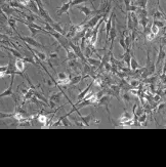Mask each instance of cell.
Listing matches in <instances>:
<instances>
[{
	"label": "cell",
	"instance_id": "obj_46",
	"mask_svg": "<svg viewBox=\"0 0 166 167\" xmlns=\"http://www.w3.org/2000/svg\"><path fill=\"white\" fill-rule=\"evenodd\" d=\"M159 79L161 80V82H162V83L166 84V74H161L160 76H159Z\"/></svg>",
	"mask_w": 166,
	"mask_h": 167
},
{
	"label": "cell",
	"instance_id": "obj_1",
	"mask_svg": "<svg viewBox=\"0 0 166 167\" xmlns=\"http://www.w3.org/2000/svg\"><path fill=\"white\" fill-rule=\"evenodd\" d=\"M116 17V15H115ZM115 17H114L113 19V24H112V28L111 30H110V41H111V45H110V49L109 52H112V49H113V46H114V42H115V39L116 37H117V29H116V20H115Z\"/></svg>",
	"mask_w": 166,
	"mask_h": 167
},
{
	"label": "cell",
	"instance_id": "obj_22",
	"mask_svg": "<svg viewBox=\"0 0 166 167\" xmlns=\"http://www.w3.org/2000/svg\"><path fill=\"white\" fill-rule=\"evenodd\" d=\"M140 68H141L140 64L138 63V61H136L135 57H134V55L132 54V57H131V62H130V69H131L132 71H135L136 69H140Z\"/></svg>",
	"mask_w": 166,
	"mask_h": 167
},
{
	"label": "cell",
	"instance_id": "obj_36",
	"mask_svg": "<svg viewBox=\"0 0 166 167\" xmlns=\"http://www.w3.org/2000/svg\"><path fill=\"white\" fill-rule=\"evenodd\" d=\"M57 76H58V80H66V79H68V78H70V76H68V75L64 72L57 73Z\"/></svg>",
	"mask_w": 166,
	"mask_h": 167
},
{
	"label": "cell",
	"instance_id": "obj_9",
	"mask_svg": "<svg viewBox=\"0 0 166 167\" xmlns=\"http://www.w3.org/2000/svg\"><path fill=\"white\" fill-rule=\"evenodd\" d=\"M92 85H93V81H92V82H90V83H89L88 85L86 86V88H85V89H83V90L81 91V92H80L79 94H78V97H77V103H78V102L83 101V99H84V97H85V95H86L87 93L89 92V90L91 89Z\"/></svg>",
	"mask_w": 166,
	"mask_h": 167
},
{
	"label": "cell",
	"instance_id": "obj_28",
	"mask_svg": "<svg viewBox=\"0 0 166 167\" xmlns=\"http://www.w3.org/2000/svg\"><path fill=\"white\" fill-rule=\"evenodd\" d=\"M129 84H130V86L132 88H134V89H136V88H138L141 86V81L138 79H132L129 81Z\"/></svg>",
	"mask_w": 166,
	"mask_h": 167
},
{
	"label": "cell",
	"instance_id": "obj_19",
	"mask_svg": "<svg viewBox=\"0 0 166 167\" xmlns=\"http://www.w3.org/2000/svg\"><path fill=\"white\" fill-rule=\"evenodd\" d=\"M119 44H120V46L123 48V50H125V52L128 49L126 46V43H125V33L124 32L121 33L120 37H119Z\"/></svg>",
	"mask_w": 166,
	"mask_h": 167
},
{
	"label": "cell",
	"instance_id": "obj_3",
	"mask_svg": "<svg viewBox=\"0 0 166 167\" xmlns=\"http://www.w3.org/2000/svg\"><path fill=\"white\" fill-rule=\"evenodd\" d=\"M114 17H115V13H112L111 15H109L106 21V25H105V27H106V45H107V42L108 40H109V36H110V30H111L112 28V24H113V19Z\"/></svg>",
	"mask_w": 166,
	"mask_h": 167
},
{
	"label": "cell",
	"instance_id": "obj_24",
	"mask_svg": "<svg viewBox=\"0 0 166 167\" xmlns=\"http://www.w3.org/2000/svg\"><path fill=\"white\" fill-rule=\"evenodd\" d=\"M17 19H13L12 17L8 19V24H9V26L12 28V30L15 31V34H17V36H19V35H20V33L17 32V28H15V23H17Z\"/></svg>",
	"mask_w": 166,
	"mask_h": 167
},
{
	"label": "cell",
	"instance_id": "obj_2",
	"mask_svg": "<svg viewBox=\"0 0 166 167\" xmlns=\"http://www.w3.org/2000/svg\"><path fill=\"white\" fill-rule=\"evenodd\" d=\"M20 39L23 40L24 42H26L27 44H29V45L31 46H34V47H39V48H45V46L42 45L41 43H39V42H37L36 40L33 38V37H28V36H22L21 34L19 35Z\"/></svg>",
	"mask_w": 166,
	"mask_h": 167
},
{
	"label": "cell",
	"instance_id": "obj_31",
	"mask_svg": "<svg viewBox=\"0 0 166 167\" xmlns=\"http://www.w3.org/2000/svg\"><path fill=\"white\" fill-rule=\"evenodd\" d=\"M34 50V49H33ZM34 52L36 53V55H37L38 57H39L41 61H46L47 60V57H46V54L44 52H38V50H34Z\"/></svg>",
	"mask_w": 166,
	"mask_h": 167
},
{
	"label": "cell",
	"instance_id": "obj_23",
	"mask_svg": "<svg viewBox=\"0 0 166 167\" xmlns=\"http://www.w3.org/2000/svg\"><path fill=\"white\" fill-rule=\"evenodd\" d=\"M67 116L68 115H64V116H62V117H60V119H62V124L63 125L65 126V127H72V123H71V121L70 120L68 119V117H67Z\"/></svg>",
	"mask_w": 166,
	"mask_h": 167
},
{
	"label": "cell",
	"instance_id": "obj_10",
	"mask_svg": "<svg viewBox=\"0 0 166 167\" xmlns=\"http://www.w3.org/2000/svg\"><path fill=\"white\" fill-rule=\"evenodd\" d=\"M131 57H132V54H131V50H130V48H128V49L126 50V52H124V54L122 55V59H123V62H124L125 64L127 65V67L128 68H130V62H131Z\"/></svg>",
	"mask_w": 166,
	"mask_h": 167
},
{
	"label": "cell",
	"instance_id": "obj_38",
	"mask_svg": "<svg viewBox=\"0 0 166 167\" xmlns=\"http://www.w3.org/2000/svg\"><path fill=\"white\" fill-rule=\"evenodd\" d=\"M153 23H154L157 27H158L159 29H160V28L163 29V28L165 27V24L163 23L162 21H160V20H154V19H153Z\"/></svg>",
	"mask_w": 166,
	"mask_h": 167
},
{
	"label": "cell",
	"instance_id": "obj_13",
	"mask_svg": "<svg viewBox=\"0 0 166 167\" xmlns=\"http://www.w3.org/2000/svg\"><path fill=\"white\" fill-rule=\"evenodd\" d=\"M166 57V52L163 50V46L162 44L160 45V47H159V53H158V57H157V62H156V67L158 66L159 64L161 63L162 61H164Z\"/></svg>",
	"mask_w": 166,
	"mask_h": 167
},
{
	"label": "cell",
	"instance_id": "obj_20",
	"mask_svg": "<svg viewBox=\"0 0 166 167\" xmlns=\"http://www.w3.org/2000/svg\"><path fill=\"white\" fill-rule=\"evenodd\" d=\"M82 79H83L82 75H76V76H74V77H71L70 78V85H76V84L80 83Z\"/></svg>",
	"mask_w": 166,
	"mask_h": 167
},
{
	"label": "cell",
	"instance_id": "obj_42",
	"mask_svg": "<svg viewBox=\"0 0 166 167\" xmlns=\"http://www.w3.org/2000/svg\"><path fill=\"white\" fill-rule=\"evenodd\" d=\"M151 32L154 33L155 35L159 34V28H158V27H157L156 25H155L154 23L152 24V26H151Z\"/></svg>",
	"mask_w": 166,
	"mask_h": 167
},
{
	"label": "cell",
	"instance_id": "obj_5",
	"mask_svg": "<svg viewBox=\"0 0 166 167\" xmlns=\"http://www.w3.org/2000/svg\"><path fill=\"white\" fill-rule=\"evenodd\" d=\"M109 102H110V97L109 95H103L102 97H100V99L98 101V103H96V106H103L106 108L107 112L110 114V111H109Z\"/></svg>",
	"mask_w": 166,
	"mask_h": 167
},
{
	"label": "cell",
	"instance_id": "obj_43",
	"mask_svg": "<svg viewBox=\"0 0 166 167\" xmlns=\"http://www.w3.org/2000/svg\"><path fill=\"white\" fill-rule=\"evenodd\" d=\"M155 37H156V35H155L154 33H152V32L148 33V34L146 35V38H147L148 41H152V40H154Z\"/></svg>",
	"mask_w": 166,
	"mask_h": 167
},
{
	"label": "cell",
	"instance_id": "obj_34",
	"mask_svg": "<svg viewBox=\"0 0 166 167\" xmlns=\"http://www.w3.org/2000/svg\"><path fill=\"white\" fill-rule=\"evenodd\" d=\"M157 79H158V76H153V77H148L146 78V79H143V81L147 82V83H151V84H155L157 81Z\"/></svg>",
	"mask_w": 166,
	"mask_h": 167
},
{
	"label": "cell",
	"instance_id": "obj_35",
	"mask_svg": "<svg viewBox=\"0 0 166 167\" xmlns=\"http://www.w3.org/2000/svg\"><path fill=\"white\" fill-rule=\"evenodd\" d=\"M122 99H124L125 102H127V103H129V102L131 101V95H130V92H129V91H125V93H123V95H122Z\"/></svg>",
	"mask_w": 166,
	"mask_h": 167
},
{
	"label": "cell",
	"instance_id": "obj_30",
	"mask_svg": "<svg viewBox=\"0 0 166 167\" xmlns=\"http://www.w3.org/2000/svg\"><path fill=\"white\" fill-rule=\"evenodd\" d=\"M138 8H143V9H147V4H148V0H138L136 2Z\"/></svg>",
	"mask_w": 166,
	"mask_h": 167
},
{
	"label": "cell",
	"instance_id": "obj_25",
	"mask_svg": "<svg viewBox=\"0 0 166 167\" xmlns=\"http://www.w3.org/2000/svg\"><path fill=\"white\" fill-rule=\"evenodd\" d=\"M79 10H80V12H81L82 13H84V15H85L86 17H88L89 15H90L91 13H92V10H91L90 8L87 7V6H80V7H79Z\"/></svg>",
	"mask_w": 166,
	"mask_h": 167
},
{
	"label": "cell",
	"instance_id": "obj_15",
	"mask_svg": "<svg viewBox=\"0 0 166 167\" xmlns=\"http://www.w3.org/2000/svg\"><path fill=\"white\" fill-rule=\"evenodd\" d=\"M2 48H3V49H5V50H8V52H10L13 54V57H17V59H24V57L22 55V53L20 52L17 48L6 47V46H3V45H2Z\"/></svg>",
	"mask_w": 166,
	"mask_h": 167
},
{
	"label": "cell",
	"instance_id": "obj_21",
	"mask_svg": "<svg viewBox=\"0 0 166 167\" xmlns=\"http://www.w3.org/2000/svg\"><path fill=\"white\" fill-rule=\"evenodd\" d=\"M62 91L60 92H57V93H53V94L50 95V97H49V101H52L55 102V104H59L60 101V97H62Z\"/></svg>",
	"mask_w": 166,
	"mask_h": 167
},
{
	"label": "cell",
	"instance_id": "obj_12",
	"mask_svg": "<svg viewBox=\"0 0 166 167\" xmlns=\"http://www.w3.org/2000/svg\"><path fill=\"white\" fill-rule=\"evenodd\" d=\"M79 118H80V120H81V122L83 123V125L87 126V127H89V123H90V122L93 120L92 114H89V115H87V116H83V115L80 114L79 115Z\"/></svg>",
	"mask_w": 166,
	"mask_h": 167
},
{
	"label": "cell",
	"instance_id": "obj_32",
	"mask_svg": "<svg viewBox=\"0 0 166 167\" xmlns=\"http://www.w3.org/2000/svg\"><path fill=\"white\" fill-rule=\"evenodd\" d=\"M68 67H69V68L74 69V68H75V67H81V64L78 63L77 60H73V61H69V63H68Z\"/></svg>",
	"mask_w": 166,
	"mask_h": 167
},
{
	"label": "cell",
	"instance_id": "obj_51",
	"mask_svg": "<svg viewBox=\"0 0 166 167\" xmlns=\"http://www.w3.org/2000/svg\"><path fill=\"white\" fill-rule=\"evenodd\" d=\"M164 127H166V126H164Z\"/></svg>",
	"mask_w": 166,
	"mask_h": 167
},
{
	"label": "cell",
	"instance_id": "obj_18",
	"mask_svg": "<svg viewBox=\"0 0 166 167\" xmlns=\"http://www.w3.org/2000/svg\"><path fill=\"white\" fill-rule=\"evenodd\" d=\"M127 30L131 31L134 30V25H133V21H132V17H131V12L127 13Z\"/></svg>",
	"mask_w": 166,
	"mask_h": 167
},
{
	"label": "cell",
	"instance_id": "obj_40",
	"mask_svg": "<svg viewBox=\"0 0 166 167\" xmlns=\"http://www.w3.org/2000/svg\"><path fill=\"white\" fill-rule=\"evenodd\" d=\"M86 1H89V0H72L71 7H73V6H75V5H79V4L84 3V2H86Z\"/></svg>",
	"mask_w": 166,
	"mask_h": 167
},
{
	"label": "cell",
	"instance_id": "obj_33",
	"mask_svg": "<svg viewBox=\"0 0 166 167\" xmlns=\"http://www.w3.org/2000/svg\"><path fill=\"white\" fill-rule=\"evenodd\" d=\"M103 83H104V81H103L100 77H95V80H93V85L98 86V87H102Z\"/></svg>",
	"mask_w": 166,
	"mask_h": 167
},
{
	"label": "cell",
	"instance_id": "obj_16",
	"mask_svg": "<svg viewBox=\"0 0 166 167\" xmlns=\"http://www.w3.org/2000/svg\"><path fill=\"white\" fill-rule=\"evenodd\" d=\"M87 63H88L90 66L93 67H100L102 65V60L100 59H95V57H87L86 59Z\"/></svg>",
	"mask_w": 166,
	"mask_h": 167
},
{
	"label": "cell",
	"instance_id": "obj_14",
	"mask_svg": "<svg viewBox=\"0 0 166 167\" xmlns=\"http://www.w3.org/2000/svg\"><path fill=\"white\" fill-rule=\"evenodd\" d=\"M37 121L39 122V123L43 124V126H42V128H47V122H48V119H47V116L46 115H43V114H39L37 115Z\"/></svg>",
	"mask_w": 166,
	"mask_h": 167
},
{
	"label": "cell",
	"instance_id": "obj_29",
	"mask_svg": "<svg viewBox=\"0 0 166 167\" xmlns=\"http://www.w3.org/2000/svg\"><path fill=\"white\" fill-rule=\"evenodd\" d=\"M24 61L26 62V63H30V64H32V65H34V66H37V62L35 61V59L33 57V55L32 57H28V55H26V57H24Z\"/></svg>",
	"mask_w": 166,
	"mask_h": 167
},
{
	"label": "cell",
	"instance_id": "obj_27",
	"mask_svg": "<svg viewBox=\"0 0 166 167\" xmlns=\"http://www.w3.org/2000/svg\"><path fill=\"white\" fill-rule=\"evenodd\" d=\"M149 23H150V20L148 19V17H141V19H140V25L143 27V29H146L148 26H149Z\"/></svg>",
	"mask_w": 166,
	"mask_h": 167
},
{
	"label": "cell",
	"instance_id": "obj_37",
	"mask_svg": "<svg viewBox=\"0 0 166 167\" xmlns=\"http://www.w3.org/2000/svg\"><path fill=\"white\" fill-rule=\"evenodd\" d=\"M161 17H163V12L156 10V12L153 13V19L154 20H160Z\"/></svg>",
	"mask_w": 166,
	"mask_h": 167
},
{
	"label": "cell",
	"instance_id": "obj_49",
	"mask_svg": "<svg viewBox=\"0 0 166 167\" xmlns=\"http://www.w3.org/2000/svg\"><path fill=\"white\" fill-rule=\"evenodd\" d=\"M161 41H162V44H166V36L162 37V39H161Z\"/></svg>",
	"mask_w": 166,
	"mask_h": 167
},
{
	"label": "cell",
	"instance_id": "obj_50",
	"mask_svg": "<svg viewBox=\"0 0 166 167\" xmlns=\"http://www.w3.org/2000/svg\"><path fill=\"white\" fill-rule=\"evenodd\" d=\"M163 19L166 21V13H164V12H163Z\"/></svg>",
	"mask_w": 166,
	"mask_h": 167
},
{
	"label": "cell",
	"instance_id": "obj_45",
	"mask_svg": "<svg viewBox=\"0 0 166 167\" xmlns=\"http://www.w3.org/2000/svg\"><path fill=\"white\" fill-rule=\"evenodd\" d=\"M59 57V53H58V50L55 52H51L50 54H49V59H58Z\"/></svg>",
	"mask_w": 166,
	"mask_h": 167
},
{
	"label": "cell",
	"instance_id": "obj_44",
	"mask_svg": "<svg viewBox=\"0 0 166 167\" xmlns=\"http://www.w3.org/2000/svg\"><path fill=\"white\" fill-rule=\"evenodd\" d=\"M104 67H105V70H106L107 72H111V69H112V63L111 62H108V63L104 64Z\"/></svg>",
	"mask_w": 166,
	"mask_h": 167
},
{
	"label": "cell",
	"instance_id": "obj_4",
	"mask_svg": "<svg viewBox=\"0 0 166 167\" xmlns=\"http://www.w3.org/2000/svg\"><path fill=\"white\" fill-rule=\"evenodd\" d=\"M15 70L19 72V74L21 75V76L24 77L23 73H24V71H25V68H26V66H25V61H24L23 59H17V61H15Z\"/></svg>",
	"mask_w": 166,
	"mask_h": 167
},
{
	"label": "cell",
	"instance_id": "obj_8",
	"mask_svg": "<svg viewBox=\"0 0 166 167\" xmlns=\"http://www.w3.org/2000/svg\"><path fill=\"white\" fill-rule=\"evenodd\" d=\"M13 81H15V75H12V82H10L9 86L6 88L5 90H3V92H1L0 97H10V95L13 94L12 92V85H13Z\"/></svg>",
	"mask_w": 166,
	"mask_h": 167
},
{
	"label": "cell",
	"instance_id": "obj_47",
	"mask_svg": "<svg viewBox=\"0 0 166 167\" xmlns=\"http://www.w3.org/2000/svg\"><path fill=\"white\" fill-rule=\"evenodd\" d=\"M160 99H161V97L159 94H156L154 97V101L156 102V103H158V102H160Z\"/></svg>",
	"mask_w": 166,
	"mask_h": 167
},
{
	"label": "cell",
	"instance_id": "obj_41",
	"mask_svg": "<svg viewBox=\"0 0 166 167\" xmlns=\"http://www.w3.org/2000/svg\"><path fill=\"white\" fill-rule=\"evenodd\" d=\"M15 111L12 113H9V114H6V113H3V112L0 113V115H1V119H4V118H12L15 116Z\"/></svg>",
	"mask_w": 166,
	"mask_h": 167
},
{
	"label": "cell",
	"instance_id": "obj_48",
	"mask_svg": "<svg viewBox=\"0 0 166 167\" xmlns=\"http://www.w3.org/2000/svg\"><path fill=\"white\" fill-rule=\"evenodd\" d=\"M166 106V104L165 103H163V104H160L158 106V111H160V110H162L163 108H164V107Z\"/></svg>",
	"mask_w": 166,
	"mask_h": 167
},
{
	"label": "cell",
	"instance_id": "obj_6",
	"mask_svg": "<svg viewBox=\"0 0 166 167\" xmlns=\"http://www.w3.org/2000/svg\"><path fill=\"white\" fill-rule=\"evenodd\" d=\"M103 17H104V15H95L92 19H90L86 23L87 27H88V28H90V29H93L98 24V22H100V20L103 19Z\"/></svg>",
	"mask_w": 166,
	"mask_h": 167
},
{
	"label": "cell",
	"instance_id": "obj_7",
	"mask_svg": "<svg viewBox=\"0 0 166 167\" xmlns=\"http://www.w3.org/2000/svg\"><path fill=\"white\" fill-rule=\"evenodd\" d=\"M71 1H68V2H64L63 3V5L60 6V7L58 8V15H62L63 13H68L69 15V9L71 8Z\"/></svg>",
	"mask_w": 166,
	"mask_h": 167
},
{
	"label": "cell",
	"instance_id": "obj_26",
	"mask_svg": "<svg viewBox=\"0 0 166 167\" xmlns=\"http://www.w3.org/2000/svg\"><path fill=\"white\" fill-rule=\"evenodd\" d=\"M9 6L12 8H22V9H25V8H26V6L23 5L21 2H17V1H10Z\"/></svg>",
	"mask_w": 166,
	"mask_h": 167
},
{
	"label": "cell",
	"instance_id": "obj_17",
	"mask_svg": "<svg viewBox=\"0 0 166 167\" xmlns=\"http://www.w3.org/2000/svg\"><path fill=\"white\" fill-rule=\"evenodd\" d=\"M133 116L134 114H131V113H129V112H124L120 116V118H119V122H125L130 119H133Z\"/></svg>",
	"mask_w": 166,
	"mask_h": 167
},
{
	"label": "cell",
	"instance_id": "obj_39",
	"mask_svg": "<svg viewBox=\"0 0 166 167\" xmlns=\"http://www.w3.org/2000/svg\"><path fill=\"white\" fill-rule=\"evenodd\" d=\"M147 114L146 113H143V114H142L141 116H138V121L140 122L141 124H143V123H146V120H147Z\"/></svg>",
	"mask_w": 166,
	"mask_h": 167
},
{
	"label": "cell",
	"instance_id": "obj_11",
	"mask_svg": "<svg viewBox=\"0 0 166 167\" xmlns=\"http://www.w3.org/2000/svg\"><path fill=\"white\" fill-rule=\"evenodd\" d=\"M67 52V59H66V61L65 62H68V61H73V60H77L78 59V57H77V54L75 53V52H74L73 49L69 46L68 48H66L65 49ZM64 62V63H65Z\"/></svg>",
	"mask_w": 166,
	"mask_h": 167
}]
</instances>
